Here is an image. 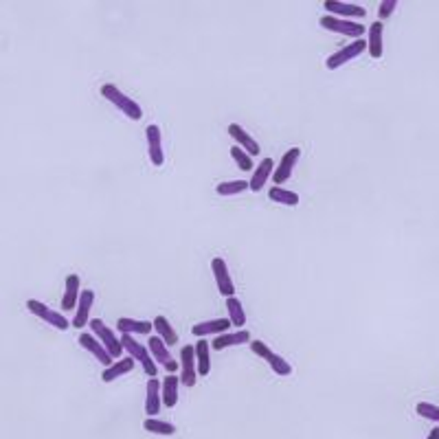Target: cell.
Segmentation results:
<instances>
[{
    "label": "cell",
    "mask_w": 439,
    "mask_h": 439,
    "mask_svg": "<svg viewBox=\"0 0 439 439\" xmlns=\"http://www.w3.org/2000/svg\"><path fill=\"white\" fill-rule=\"evenodd\" d=\"M101 97H106L115 108H119L123 115L132 121H141L143 119V108L134 101L132 97H128L123 90H119L115 84H104L101 86Z\"/></svg>",
    "instance_id": "obj_1"
},
{
    "label": "cell",
    "mask_w": 439,
    "mask_h": 439,
    "mask_svg": "<svg viewBox=\"0 0 439 439\" xmlns=\"http://www.w3.org/2000/svg\"><path fill=\"white\" fill-rule=\"evenodd\" d=\"M121 343H123V350L128 352V356H132L143 367L145 376H148V378L159 376V365H156V360L152 358L150 347H145L143 343H139L137 339H134V336H128V334L121 336Z\"/></svg>",
    "instance_id": "obj_2"
},
{
    "label": "cell",
    "mask_w": 439,
    "mask_h": 439,
    "mask_svg": "<svg viewBox=\"0 0 439 439\" xmlns=\"http://www.w3.org/2000/svg\"><path fill=\"white\" fill-rule=\"evenodd\" d=\"M319 25H321L325 31L341 33V36H345V38H352V40H363L365 31H369L367 27H363V25H360L358 20H345V18H336V16H330V14L321 16Z\"/></svg>",
    "instance_id": "obj_3"
},
{
    "label": "cell",
    "mask_w": 439,
    "mask_h": 439,
    "mask_svg": "<svg viewBox=\"0 0 439 439\" xmlns=\"http://www.w3.org/2000/svg\"><path fill=\"white\" fill-rule=\"evenodd\" d=\"M365 51H369V44H367L365 38H363V40H352L350 44H345L343 49H339L336 53H332L330 58L325 60V69H328V71L341 69L343 64H347V62H352V60L360 58V55H363Z\"/></svg>",
    "instance_id": "obj_4"
},
{
    "label": "cell",
    "mask_w": 439,
    "mask_h": 439,
    "mask_svg": "<svg viewBox=\"0 0 439 439\" xmlns=\"http://www.w3.org/2000/svg\"><path fill=\"white\" fill-rule=\"evenodd\" d=\"M27 310H29L31 314H36V317H38V319H42L44 323L53 325L55 330L66 332L69 328H73V323L66 321V319H64V314L55 312L53 308H49V306H47V303H42V301H38V299H27Z\"/></svg>",
    "instance_id": "obj_5"
},
{
    "label": "cell",
    "mask_w": 439,
    "mask_h": 439,
    "mask_svg": "<svg viewBox=\"0 0 439 439\" xmlns=\"http://www.w3.org/2000/svg\"><path fill=\"white\" fill-rule=\"evenodd\" d=\"M251 352H253L255 356L264 358L266 363L270 365V369H273L277 376H290V374H292V365L288 363V360H286L284 356L275 354L264 341H253V343H251Z\"/></svg>",
    "instance_id": "obj_6"
},
{
    "label": "cell",
    "mask_w": 439,
    "mask_h": 439,
    "mask_svg": "<svg viewBox=\"0 0 439 439\" xmlns=\"http://www.w3.org/2000/svg\"><path fill=\"white\" fill-rule=\"evenodd\" d=\"M90 330H93V334L97 336L101 343H104V347L110 352L112 358H121V354L126 352V350H123L121 339L115 334V330L108 328V325L101 321V319H93V321H90Z\"/></svg>",
    "instance_id": "obj_7"
},
{
    "label": "cell",
    "mask_w": 439,
    "mask_h": 439,
    "mask_svg": "<svg viewBox=\"0 0 439 439\" xmlns=\"http://www.w3.org/2000/svg\"><path fill=\"white\" fill-rule=\"evenodd\" d=\"M198 363H196V347L185 345L180 350V382L185 387H196L198 382Z\"/></svg>",
    "instance_id": "obj_8"
},
{
    "label": "cell",
    "mask_w": 439,
    "mask_h": 439,
    "mask_svg": "<svg viewBox=\"0 0 439 439\" xmlns=\"http://www.w3.org/2000/svg\"><path fill=\"white\" fill-rule=\"evenodd\" d=\"M211 270H213V277H216V286L220 290V295L227 297V299L235 297V284H233V277L229 273L227 262H224L222 257H213Z\"/></svg>",
    "instance_id": "obj_9"
},
{
    "label": "cell",
    "mask_w": 439,
    "mask_h": 439,
    "mask_svg": "<svg viewBox=\"0 0 439 439\" xmlns=\"http://www.w3.org/2000/svg\"><path fill=\"white\" fill-rule=\"evenodd\" d=\"M325 11L330 16L345 18V20H363L367 16V9L354 3H339V0H325Z\"/></svg>",
    "instance_id": "obj_10"
},
{
    "label": "cell",
    "mask_w": 439,
    "mask_h": 439,
    "mask_svg": "<svg viewBox=\"0 0 439 439\" xmlns=\"http://www.w3.org/2000/svg\"><path fill=\"white\" fill-rule=\"evenodd\" d=\"M301 159V148H290L284 156H281V161L279 165L275 167V174H273V180H275V185H284L286 180H290L292 172H295V167Z\"/></svg>",
    "instance_id": "obj_11"
},
{
    "label": "cell",
    "mask_w": 439,
    "mask_h": 439,
    "mask_svg": "<svg viewBox=\"0 0 439 439\" xmlns=\"http://www.w3.org/2000/svg\"><path fill=\"white\" fill-rule=\"evenodd\" d=\"M80 345L84 347L86 352L93 354L104 367H112V365H115V358L110 356V352L104 347V343H101L93 332H90V334L88 332L80 334Z\"/></svg>",
    "instance_id": "obj_12"
},
{
    "label": "cell",
    "mask_w": 439,
    "mask_h": 439,
    "mask_svg": "<svg viewBox=\"0 0 439 439\" xmlns=\"http://www.w3.org/2000/svg\"><path fill=\"white\" fill-rule=\"evenodd\" d=\"M145 389H148V396H145V413H148V418H156L163 409V380L150 378Z\"/></svg>",
    "instance_id": "obj_13"
},
{
    "label": "cell",
    "mask_w": 439,
    "mask_h": 439,
    "mask_svg": "<svg viewBox=\"0 0 439 439\" xmlns=\"http://www.w3.org/2000/svg\"><path fill=\"white\" fill-rule=\"evenodd\" d=\"M145 139H148V154L150 161L161 167L165 163V150H163V132L159 126H148L145 128Z\"/></svg>",
    "instance_id": "obj_14"
},
{
    "label": "cell",
    "mask_w": 439,
    "mask_h": 439,
    "mask_svg": "<svg viewBox=\"0 0 439 439\" xmlns=\"http://www.w3.org/2000/svg\"><path fill=\"white\" fill-rule=\"evenodd\" d=\"M150 354L156 363H161L167 371H170V374H174V371L180 369V363H176V360L172 358V354H170V350H167V345L161 336H150Z\"/></svg>",
    "instance_id": "obj_15"
},
{
    "label": "cell",
    "mask_w": 439,
    "mask_h": 439,
    "mask_svg": "<svg viewBox=\"0 0 439 439\" xmlns=\"http://www.w3.org/2000/svg\"><path fill=\"white\" fill-rule=\"evenodd\" d=\"M233 328V323L229 319H211V321H200L191 328V334L196 339H205V336H220L227 334Z\"/></svg>",
    "instance_id": "obj_16"
},
{
    "label": "cell",
    "mask_w": 439,
    "mask_h": 439,
    "mask_svg": "<svg viewBox=\"0 0 439 439\" xmlns=\"http://www.w3.org/2000/svg\"><path fill=\"white\" fill-rule=\"evenodd\" d=\"M229 134H231V139L235 141V145H238V148H242L244 152H249L251 156H260L262 154L260 143H257L242 126H238V123H231V126H229Z\"/></svg>",
    "instance_id": "obj_17"
},
{
    "label": "cell",
    "mask_w": 439,
    "mask_h": 439,
    "mask_svg": "<svg viewBox=\"0 0 439 439\" xmlns=\"http://www.w3.org/2000/svg\"><path fill=\"white\" fill-rule=\"evenodd\" d=\"M246 343H253L251 339V332L249 330H238V332H227V334H220L213 339L211 343V350H216V352H222V350H227V347H235V345H246Z\"/></svg>",
    "instance_id": "obj_18"
},
{
    "label": "cell",
    "mask_w": 439,
    "mask_h": 439,
    "mask_svg": "<svg viewBox=\"0 0 439 439\" xmlns=\"http://www.w3.org/2000/svg\"><path fill=\"white\" fill-rule=\"evenodd\" d=\"M93 303H95V292L93 290H82V297H80V306H77V314L73 319V328L82 330L86 325H90V310H93Z\"/></svg>",
    "instance_id": "obj_19"
},
{
    "label": "cell",
    "mask_w": 439,
    "mask_h": 439,
    "mask_svg": "<svg viewBox=\"0 0 439 439\" xmlns=\"http://www.w3.org/2000/svg\"><path fill=\"white\" fill-rule=\"evenodd\" d=\"M115 328L123 334H128V336H134V334H141V336H148L152 334L154 330V321H139V319H130V317H121L117 321Z\"/></svg>",
    "instance_id": "obj_20"
},
{
    "label": "cell",
    "mask_w": 439,
    "mask_h": 439,
    "mask_svg": "<svg viewBox=\"0 0 439 439\" xmlns=\"http://www.w3.org/2000/svg\"><path fill=\"white\" fill-rule=\"evenodd\" d=\"M80 275H69L66 277V286H64V295H62V310H73L80 306Z\"/></svg>",
    "instance_id": "obj_21"
},
{
    "label": "cell",
    "mask_w": 439,
    "mask_h": 439,
    "mask_svg": "<svg viewBox=\"0 0 439 439\" xmlns=\"http://www.w3.org/2000/svg\"><path fill=\"white\" fill-rule=\"evenodd\" d=\"M369 36H367V44H369V55L374 60H380L385 55V47H382V33H385V25L380 20L371 22L369 25Z\"/></svg>",
    "instance_id": "obj_22"
},
{
    "label": "cell",
    "mask_w": 439,
    "mask_h": 439,
    "mask_svg": "<svg viewBox=\"0 0 439 439\" xmlns=\"http://www.w3.org/2000/svg\"><path fill=\"white\" fill-rule=\"evenodd\" d=\"M134 365H137V360H134L132 356H123V358L115 360V365H112V367H106V369H104V374H101V380H104V382L117 380V378H121V376L130 374V371L134 369Z\"/></svg>",
    "instance_id": "obj_23"
},
{
    "label": "cell",
    "mask_w": 439,
    "mask_h": 439,
    "mask_svg": "<svg viewBox=\"0 0 439 439\" xmlns=\"http://www.w3.org/2000/svg\"><path fill=\"white\" fill-rule=\"evenodd\" d=\"M275 174V163L273 159H264L260 165L255 167L253 172V178H251V191H255V194H260V191L264 189V185L268 183V178Z\"/></svg>",
    "instance_id": "obj_24"
},
{
    "label": "cell",
    "mask_w": 439,
    "mask_h": 439,
    "mask_svg": "<svg viewBox=\"0 0 439 439\" xmlns=\"http://www.w3.org/2000/svg\"><path fill=\"white\" fill-rule=\"evenodd\" d=\"M180 378L176 374H170L163 378V407L174 409L178 404V389H180Z\"/></svg>",
    "instance_id": "obj_25"
},
{
    "label": "cell",
    "mask_w": 439,
    "mask_h": 439,
    "mask_svg": "<svg viewBox=\"0 0 439 439\" xmlns=\"http://www.w3.org/2000/svg\"><path fill=\"white\" fill-rule=\"evenodd\" d=\"M154 330H156V336H161L167 347L178 345V341H180V339H178V332L172 328V323L167 321L165 317H156V319H154Z\"/></svg>",
    "instance_id": "obj_26"
},
{
    "label": "cell",
    "mask_w": 439,
    "mask_h": 439,
    "mask_svg": "<svg viewBox=\"0 0 439 439\" xmlns=\"http://www.w3.org/2000/svg\"><path fill=\"white\" fill-rule=\"evenodd\" d=\"M196 347V363H198V374L205 378L209 376L211 371V360H209V352H211V345L205 341V339H198V343L194 345Z\"/></svg>",
    "instance_id": "obj_27"
},
{
    "label": "cell",
    "mask_w": 439,
    "mask_h": 439,
    "mask_svg": "<svg viewBox=\"0 0 439 439\" xmlns=\"http://www.w3.org/2000/svg\"><path fill=\"white\" fill-rule=\"evenodd\" d=\"M249 189H251V183H246V180H227V183H220L216 187V194L231 198V196H240Z\"/></svg>",
    "instance_id": "obj_28"
},
{
    "label": "cell",
    "mask_w": 439,
    "mask_h": 439,
    "mask_svg": "<svg viewBox=\"0 0 439 439\" xmlns=\"http://www.w3.org/2000/svg\"><path fill=\"white\" fill-rule=\"evenodd\" d=\"M227 310H229V321L233 323V328L244 330L242 325L246 323V312H244L242 301H240L238 297H231V299H227Z\"/></svg>",
    "instance_id": "obj_29"
},
{
    "label": "cell",
    "mask_w": 439,
    "mask_h": 439,
    "mask_svg": "<svg viewBox=\"0 0 439 439\" xmlns=\"http://www.w3.org/2000/svg\"><path fill=\"white\" fill-rule=\"evenodd\" d=\"M143 429L148 433H152V435H165V437L176 435V426L172 422H163L159 418H148L143 422Z\"/></svg>",
    "instance_id": "obj_30"
},
{
    "label": "cell",
    "mask_w": 439,
    "mask_h": 439,
    "mask_svg": "<svg viewBox=\"0 0 439 439\" xmlns=\"http://www.w3.org/2000/svg\"><path fill=\"white\" fill-rule=\"evenodd\" d=\"M268 198L277 202V205H286V207H297L299 205V194L295 191H288L284 187H273L268 191Z\"/></svg>",
    "instance_id": "obj_31"
},
{
    "label": "cell",
    "mask_w": 439,
    "mask_h": 439,
    "mask_svg": "<svg viewBox=\"0 0 439 439\" xmlns=\"http://www.w3.org/2000/svg\"><path fill=\"white\" fill-rule=\"evenodd\" d=\"M231 156H233V161L238 163V167L242 172H251L253 170V156L249 152H244L242 148H238V145H233Z\"/></svg>",
    "instance_id": "obj_32"
},
{
    "label": "cell",
    "mask_w": 439,
    "mask_h": 439,
    "mask_svg": "<svg viewBox=\"0 0 439 439\" xmlns=\"http://www.w3.org/2000/svg\"><path fill=\"white\" fill-rule=\"evenodd\" d=\"M415 413L424 420H431V422L439 424V407H435V404H431V402H420L418 407H415Z\"/></svg>",
    "instance_id": "obj_33"
},
{
    "label": "cell",
    "mask_w": 439,
    "mask_h": 439,
    "mask_svg": "<svg viewBox=\"0 0 439 439\" xmlns=\"http://www.w3.org/2000/svg\"><path fill=\"white\" fill-rule=\"evenodd\" d=\"M396 9H398V0H382V3L378 5V18H380V22L391 18Z\"/></svg>",
    "instance_id": "obj_34"
},
{
    "label": "cell",
    "mask_w": 439,
    "mask_h": 439,
    "mask_svg": "<svg viewBox=\"0 0 439 439\" xmlns=\"http://www.w3.org/2000/svg\"><path fill=\"white\" fill-rule=\"evenodd\" d=\"M426 439H439V426H435V429L429 433V437H426Z\"/></svg>",
    "instance_id": "obj_35"
}]
</instances>
